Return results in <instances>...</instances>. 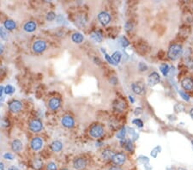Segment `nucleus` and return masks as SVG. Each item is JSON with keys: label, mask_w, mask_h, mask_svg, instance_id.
Wrapping results in <instances>:
<instances>
[{"label": "nucleus", "mask_w": 193, "mask_h": 170, "mask_svg": "<svg viewBox=\"0 0 193 170\" xmlns=\"http://www.w3.org/2000/svg\"><path fill=\"white\" fill-rule=\"evenodd\" d=\"M15 89L12 85H7L5 88V93L6 95H12L13 93H15Z\"/></svg>", "instance_id": "obj_32"}, {"label": "nucleus", "mask_w": 193, "mask_h": 170, "mask_svg": "<svg viewBox=\"0 0 193 170\" xmlns=\"http://www.w3.org/2000/svg\"><path fill=\"white\" fill-rule=\"evenodd\" d=\"M76 24L78 26V27H80V28L84 27L85 24H86V19H85V16H84V15L78 16L76 20Z\"/></svg>", "instance_id": "obj_27"}, {"label": "nucleus", "mask_w": 193, "mask_h": 170, "mask_svg": "<svg viewBox=\"0 0 193 170\" xmlns=\"http://www.w3.org/2000/svg\"><path fill=\"white\" fill-rule=\"evenodd\" d=\"M22 143L19 139H15L11 143V150L14 152H20L22 150Z\"/></svg>", "instance_id": "obj_18"}, {"label": "nucleus", "mask_w": 193, "mask_h": 170, "mask_svg": "<svg viewBox=\"0 0 193 170\" xmlns=\"http://www.w3.org/2000/svg\"><path fill=\"white\" fill-rule=\"evenodd\" d=\"M183 53V47L179 44H173L168 51V57L169 59L177 60Z\"/></svg>", "instance_id": "obj_1"}, {"label": "nucleus", "mask_w": 193, "mask_h": 170, "mask_svg": "<svg viewBox=\"0 0 193 170\" xmlns=\"http://www.w3.org/2000/svg\"><path fill=\"white\" fill-rule=\"evenodd\" d=\"M108 170H124L121 168V167H119V166H112L111 168H109Z\"/></svg>", "instance_id": "obj_45"}, {"label": "nucleus", "mask_w": 193, "mask_h": 170, "mask_svg": "<svg viewBox=\"0 0 193 170\" xmlns=\"http://www.w3.org/2000/svg\"><path fill=\"white\" fill-rule=\"evenodd\" d=\"M3 157L5 158V160H9V161H13L14 160V155H12L11 153H9V152H6L4 154Z\"/></svg>", "instance_id": "obj_39"}, {"label": "nucleus", "mask_w": 193, "mask_h": 170, "mask_svg": "<svg viewBox=\"0 0 193 170\" xmlns=\"http://www.w3.org/2000/svg\"><path fill=\"white\" fill-rule=\"evenodd\" d=\"M104 53H105V59H106V60H107L109 64H111V65H117V64H116V63L113 61L112 58H111V56L108 55L106 52H104Z\"/></svg>", "instance_id": "obj_36"}, {"label": "nucleus", "mask_w": 193, "mask_h": 170, "mask_svg": "<svg viewBox=\"0 0 193 170\" xmlns=\"http://www.w3.org/2000/svg\"><path fill=\"white\" fill-rule=\"evenodd\" d=\"M112 58V59H113V61H114V62H115V63H116V64L118 65V64L119 63V61L121 60V58H122V54H121L119 52L116 51V52H114V53H113Z\"/></svg>", "instance_id": "obj_30"}, {"label": "nucleus", "mask_w": 193, "mask_h": 170, "mask_svg": "<svg viewBox=\"0 0 193 170\" xmlns=\"http://www.w3.org/2000/svg\"><path fill=\"white\" fill-rule=\"evenodd\" d=\"M121 144H123V147L129 152H133L134 151V145H133V143H132L131 140L124 139V140L121 141Z\"/></svg>", "instance_id": "obj_22"}, {"label": "nucleus", "mask_w": 193, "mask_h": 170, "mask_svg": "<svg viewBox=\"0 0 193 170\" xmlns=\"http://www.w3.org/2000/svg\"><path fill=\"white\" fill-rule=\"evenodd\" d=\"M90 39L95 43H101L103 40L101 33L100 31H94L90 34Z\"/></svg>", "instance_id": "obj_17"}, {"label": "nucleus", "mask_w": 193, "mask_h": 170, "mask_svg": "<svg viewBox=\"0 0 193 170\" xmlns=\"http://www.w3.org/2000/svg\"><path fill=\"white\" fill-rule=\"evenodd\" d=\"M126 133H127V131H126V127H125V126H123L122 128L119 130V131L117 133V138L118 139H120V140H124L125 138V135H126Z\"/></svg>", "instance_id": "obj_26"}, {"label": "nucleus", "mask_w": 193, "mask_h": 170, "mask_svg": "<svg viewBox=\"0 0 193 170\" xmlns=\"http://www.w3.org/2000/svg\"><path fill=\"white\" fill-rule=\"evenodd\" d=\"M0 170H5V166L3 162H0Z\"/></svg>", "instance_id": "obj_50"}, {"label": "nucleus", "mask_w": 193, "mask_h": 170, "mask_svg": "<svg viewBox=\"0 0 193 170\" xmlns=\"http://www.w3.org/2000/svg\"><path fill=\"white\" fill-rule=\"evenodd\" d=\"M178 94L180 95V96H181L185 100H186V101H189V100H190V96H189V95H187L186 93H185L183 91H178Z\"/></svg>", "instance_id": "obj_40"}, {"label": "nucleus", "mask_w": 193, "mask_h": 170, "mask_svg": "<svg viewBox=\"0 0 193 170\" xmlns=\"http://www.w3.org/2000/svg\"><path fill=\"white\" fill-rule=\"evenodd\" d=\"M132 91L137 95H144L145 94V87L142 83H133L131 84Z\"/></svg>", "instance_id": "obj_11"}, {"label": "nucleus", "mask_w": 193, "mask_h": 170, "mask_svg": "<svg viewBox=\"0 0 193 170\" xmlns=\"http://www.w3.org/2000/svg\"><path fill=\"white\" fill-rule=\"evenodd\" d=\"M161 148L160 146H156V147H155V148L151 151V155H152L153 157H155H155L157 156L158 153L161 151Z\"/></svg>", "instance_id": "obj_38"}, {"label": "nucleus", "mask_w": 193, "mask_h": 170, "mask_svg": "<svg viewBox=\"0 0 193 170\" xmlns=\"http://www.w3.org/2000/svg\"><path fill=\"white\" fill-rule=\"evenodd\" d=\"M4 27L5 28V29H7L8 31H11V30H14L16 28V23L13 20L8 19L4 22Z\"/></svg>", "instance_id": "obj_23"}, {"label": "nucleus", "mask_w": 193, "mask_h": 170, "mask_svg": "<svg viewBox=\"0 0 193 170\" xmlns=\"http://www.w3.org/2000/svg\"><path fill=\"white\" fill-rule=\"evenodd\" d=\"M88 162L85 158L78 157L73 161V168L76 170H83L86 168Z\"/></svg>", "instance_id": "obj_5"}, {"label": "nucleus", "mask_w": 193, "mask_h": 170, "mask_svg": "<svg viewBox=\"0 0 193 170\" xmlns=\"http://www.w3.org/2000/svg\"><path fill=\"white\" fill-rule=\"evenodd\" d=\"M177 170H186L185 168H178Z\"/></svg>", "instance_id": "obj_53"}, {"label": "nucleus", "mask_w": 193, "mask_h": 170, "mask_svg": "<svg viewBox=\"0 0 193 170\" xmlns=\"http://www.w3.org/2000/svg\"><path fill=\"white\" fill-rule=\"evenodd\" d=\"M191 143H192V146H193V140H192V142H191Z\"/></svg>", "instance_id": "obj_55"}, {"label": "nucleus", "mask_w": 193, "mask_h": 170, "mask_svg": "<svg viewBox=\"0 0 193 170\" xmlns=\"http://www.w3.org/2000/svg\"><path fill=\"white\" fill-rule=\"evenodd\" d=\"M185 64L187 65V67H188L189 69H193V59H189L186 60V62H185Z\"/></svg>", "instance_id": "obj_42"}, {"label": "nucleus", "mask_w": 193, "mask_h": 170, "mask_svg": "<svg viewBox=\"0 0 193 170\" xmlns=\"http://www.w3.org/2000/svg\"><path fill=\"white\" fill-rule=\"evenodd\" d=\"M43 146V140L41 138H34L30 143L31 149L35 151H38L42 148Z\"/></svg>", "instance_id": "obj_12"}, {"label": "nucleus", "mask_w": 193, "mask_h": 170, "mask_svg": "<svg viewBox=\"0 0 193 170\" xmlns=\"http://www.w3.org/2000/svg\"><path fill=\"white\" fill-rule=\"evenodd\" d=\"M32 49L35 53H41L46 49V42L42 40H36L32 46Z\"/></svg>", "instance_id": "obj_3"}, {"label": "nucleus", "mask_w": 193, "mask_h": 170, "mask_svg": "<svg viewBox=\"0 0 193 170\" xmlns=\"http://www.w3.org/2000/svg\"><path fill=\"white\" fill-rule=\"evenodd\" d=\"M160 70H161L164 76H167L169 73V71H170V67L168 64H162L160 66Z\"/></svg>", "instance_id": "obj_28"}, {"label": "nucleus", "mask_w": 193, "mask_h": 170, "mask_svg": "<svg viewBox=\"0 0 193 170\" xmlns=\"http://www.w3.org/2000/svg\"><path fill=\"white\" fill-rule=\"evenodd\" d=\"M112 162L116 166H122L125 162H126V155H125V153L119 152V153H116L114 154L113 157H112Z\"/></svg>", "instance_id": "obj_6"}, {"label": "nucleus", "mask_w": 193, "mask_h": 170, "mask_svg": "<svg viewBox=\"0 0 193 170\" xmlns=\"http://www.w3.org/2000/svg\"><path fill=\"white\" fill-rule=\"evenodd\" d=\"M104 134V128L100 124H95L89 129V135L94 138H100Z\"/></svg>", "instance_id": "obj_2"}, {"label": "nucleus", "mask_w": 193, "mask_h": 170, "mask_svg": "<svg viewBox=\"0 0 193 170\" xmlns=\"http://www.w3.org/2000/svg\"><path fill=\"white\" fill-rule=\"evenodd\" d=\"M120 44L123 47H126L130 45V42H129V40H127V38L126 37H125V36H122L121 38H120Z\"/></svg>", "instance_id": "obj_33"}, {"label": "nucleus", "mask_w": 193, "mask_h": 170, "mask_svg": "<svg viewBox=\"0 0 193 170\" xmlns=\"http://www.w3.org/2000/svg\"><path fill=\"white\" fill-rule=\"evenodd\" d=\"M71 40L72 41L74 42V43H76V44H81L82 42L84 40V36L82 35L81 33H78V32H76V33H74L72 36H71Z\"/></svg>", "instance_id": "obj_21"}, {"label": "nucleus", "mask_w": 193, "mask_h": 170, "mask_svg": "<svg viewBox=\"0 0 193 170\" xmlns=\"http://www.w3.org/2000/svg\"><path fill=\"white\" fill-rule=\"evenodd\" d=\"M110 83H112V84L115 85L118 83V79L115 77V76H112V78L110 79Z\"/></svg>", "instance_id": "obj_46"}, {"label": "nucleus", "mask_w": 193, "mask_h": 170, "mask_svg": "<svg viewBox=\"0 0 193 170\" xmlns=\"http://www.w3.org/2000/svg\"><path fill=\"white\" fill-rule=\"evenodd\" d=\"M138 70H140L141 72H143V71H146L148 70V66L145 63L143 62H140L138 64Z\"/></svg>", "instance_id": "obj_35"}, {"label": "nucleus", "mask_w": 193, "mask_h": 170, "mask_svg": "<svg viewBox=\"0 0 193 170\" xmlns=\"http://www.w3.org/2000/svg\"><path fill=\"white\" fill-rule=\"evenodd\" d=\"M56 18H57L56 14H55L53 11H50V12H48L46 15V19L47 22H52V21L55 20Z\"/></svg>", "instance_id": "obj_31"}, {"label": "nucleus", "mask_w": 193, "mask_h": 170, "mask_svg": "<svg viewBox=\"0 0 193 170\" xmlns=\"http://www.w3.org/2000/svg\"><path fill=\"white\" fill-rule=\"evenodd\" d=\"M142 114V108L141 107H137L135 111H134V114L136 115V116H138V115Z\"/></svg>", "instance_id": "obj_44"}, {"label": "nucleus", "mask_w": 193, "mask_h": 170, "mask_svg": "<svg viewBox=\"0 0 193 170\" xmlns=\"http://www.w3.org/2000/svg\"><path fill=\"white\" fill-rule=\"evenodd\" d=\"M22 108V103L20 100H14L9 103V109L12 113H19Z\"/></svg>", "instance_id": "obj_9"}, {"label": "nucleus", "mask_w": 193, "mask_h": 170, "mask_svg": "<svg viewBox=\"0 0 193 170\" xmlns=\"http://www.w3.org/2000/svg\"><path fill=\"white\" fill-rule=\"evenodd\" d=\"M160 82H161V76L155 71L152 72L148 76L147 83L149 87H154L155 85H157Z\"/></svg>", "instance_id": "obj_4"}, {"label": "nucleus", "mask_w": 193, "mask_h": 170, "mask_svg": "<svg viewBox=\"0 0 193 170\" xmlns=\"http://www.w3.org/2000/svg\"><path fill=\"white\" fill-rule=\"evenodd\" d=\"M132 123L134 125H136L138 127V128H142L143 127V122H142V120L140 119H135V120H132Z\"/></svg>", "instance_id": "obj_34"}, {"label": "nucleus", "mask_w": 193, "mask_h": 170, "mask_svg": "<svg viewBox=\"0 0 193 170\" xmlns=\"http://www.w3.org/2000/svg\"><path fill=\"white\" fill-rule=\"evenodd\" d=\"M129 99H130V100L131 101L132 103H134V101H135V100H134V99H133V97H132L131 95H129Z\"/></svg>", "instance_id": "obj_52"}, {"label": "nucleus", "mask_w": 193, "mask_h": 170, "mask_svg": "<svg viewBox=\"0 0 193 170\" xmlns=\"http://www.w3.org/2000/svg\"><path fill=\"white\" fill-rule=\"evenodd\" d=\"M181 86L185 90L191 91L193 90V80L190 77H185L181 81Z\"/></svg>", "instance_id": "obj_15"}, {"label": "nucleus", "mask_w": 193, "mask_h": 170, "mask_svg": "<svg viewBox=\"0 0 193 170\" xmlns=\"http://www.w3.org/2000/svg\"><path fill=\"white\" fill-rule=\"evenodd\" d=\"M1 125L3 126V127H8L9 125H10V121L8 120H2V122H1Z\"/></svg>", "instance_id": "obj_43"}, {"label": "nucleus", "mask_w": 193, "mask_h": 170, "mask_svg": "<svg viewBox=\"0 0 193 170\" xmlns=\"http://www.w3.org/2000/svg\"><path fill=\"white\" fill-rule=\"evenodd\" d=\"M50 148H51V150L53 151V152H60L63 149V144H62L60 141L58 140H56V141H53L52 143L50 145Z\"/></svg>", "instance_id": "obj_20"}, {"label": "nucleus", "mask_w": 193, "mask_h": 170, "mask_svg": "<svg viewBox=\"0 0 193 170\" xmlns=\"http://www.w3.org/2000/svg\"><path fill=\"white\" fill-rule=\"evenodd\" d=\"M173 110L175 113L177 114H179V113H182L185 111V106L182 104V103H176L174 107H173Z\"/></svg>", "instance_id": "obj_29"}, {"label": "nucleus", "mask_w": 193, "mask_h": 170, "mask_svg": "<svg viewBox=\"0 0 193 170\" xmlns=\"http://www.w3.org/2000/svg\"><path fill=\"white\" fill-rule=\"evenodd\" d=\"M46 170H58V167H57L56 163L54 162H49L47 166H46Z\"/></svg>", "instance_id": "obj_37"}, {"label": "nucleus", "mask_w": 193, "mask_h": 170, "mask_svg": "<svg viewBox=\"0 0 193 170\" xmlns=\"http://www.w3.org/2000/svg\"><path fill=\"white\" fill-rule=\"evenodd\" d=\"M61 124L65 128H72L75 125V120L70 115H65L62 118Z\"/></svg>", "instance_id": "obj_10"}, {"label": "nucleus", "mask_w": 193, "mask_h": 170, "mask_svg": "<svg viewBox=\"0 0 193 170\" xmlns=\"http://www.w3.org/2000/svg\"><path fill=\"white\" fill-rule=\"evenodd\" d=\"M32 166L33 168L35 170H41L43 166V162L40 159V158H35L33 162H32Z\"/></svg>", "instance_id": "obj_24"}, {"label": "nucleus", "mask_w": 193, "mask_h": 170, "mask_svg": "<svg viewBox=\"0 0 193 170\" xmlns=\"http://www.w3.org/2000/svg\"><path fill=\"white\" fill-rule=\"evenodd\" d=\"M132 29H133V25H132L131 22H127L125 24V29L126 30L127 32H130V31H131Z\"/></svg>", "instance_id": "obj_41"}, {"label": "nucleus", "mask_w": 193, "mask_h": 170, "mask_svg": "<svg viewBox=\"0 0 193 170\" xmlns=\"http://www.w3.org/2000/svg\"><path fill=\"white\" fill-rule=\"evenodd\" d=\"M28 127L29 130L33 132H40L43 128V125L40 120H33L29 122Z\"/></svg>", "instance_id": "obj_7"}, {"label": "nucleus", "mask_w": 193, "mask_h": 170, "mask_svg": "<svg viewBox=\"0 0 193 170\" xmlns=\"http://www.w3.org/2000/svg\"><path fill=\"white\" fill-rule=\"evenodd\" d=\"M36 29H37V24H36L35 22L34 21H29V22H27L25 24L23 25V30L28 32V33H32L34 31H35Z\"/></svg>", "instance_id": "obj_16"}, {"label": "nucleus", "mask_w": 193, "mask_h": 170, "mask_svg": "<svg viewBox=\"0 0 193 170\" xmlns=\"http://www.w3.org/2000/svg\"><path fill=\"white\" fill-rule=\"evenodd\" d=\"M60 105H61V100L58 97H52L48 102V107L52 111H56L57 109H58Z\"/></svg>", "instance_id": "obj_13"}, {"label": "nucleus", "mask_w": 193, "mask_h": 170, "mask_svg": "<svg viewBox=\"0 0 193 170\" xmlns=\"http://www.w3.org/2000/svg\"><path fill=\"white\" fill-rule=\"evenodd\" d=\"M61 170H70V169H68V168H62Z\"/></svg>", "instance_id": "obj_54"}, {"label": "nucleus", "mask_w": 193, "mask_h": 170, "mask_svg": "<svg viewBox=\"0 0 193 170\" xmlns=\"http://www.w3.org/2000/svg\"><path fill=\"white\" fill-rule=\"evenodd\" d=\"M5 92V88H4V86H2V85H0V98L2 97V95H3V93Z\"/></svg>", "instance_id": "obj_48"}, {"label": "nucleus", "mask_w": 193, "mask_h": 170, "mask_svg": "<svg viewBox=\"0 0 193 170\" xmlns=\"http://www.w3.org/2000/svg\"><path fill=\"white\" fill-rule=\"evenodd\" d=\"M190 116H191V118L193 120V108H191V111H190Z\"/></svg>", "instance_id": "obj_51"}, {"label": "nucleus", "mask_w": 193, "mask_h": 170, "mask_svg": "<svg viewBox=\"0 0 193 170\" xmlns=\"http://www.w3.org/2000/svg\"><path fill=\"white\" fill-rule=\"evenodd\" d=\"M9 33L8 30L5 29V27H0V38L3 40H9Z\"/></svg>", "instance_id": "obj_25"}, {"label": "nucleus", "mask_w": 193, "mask_h": 170, "mask_svg": "<svg viewBox=\"0 0 193 170\" xmlns=\"http://www.w3.org/2000/svg\"><path fill=\"white\" fill-rule=\"evenodd\" d=\"M114 155V152L109 149H106L102 151L101 158L105 161H112V157Z\"/></svg>", "instance_id": "obj_19"}, {"label": "nucleus", "mask_w": 193, "mask_h": 170, "mask_svg": "<svg viewBox=\"0 0 193 170\" xmlns=\"http://www.w3.org/2000/svg\"><path fill=\"white\" fill-rule=\"evenodd\" d=\"M8 170H20L16 166H10V168H8Z\"/></svg>", "instance_id": "obj_49"}, {"label": "nucleus", "mask_w": 193, "mask_h": 170, "mask_svg": "<svg viewBox=\"0 0 193 170\" xmlns=\"http://www.w3.org/2000/svg\"><path fill=\"white\" fill-rule=\"evenodd\" d=\"M4 52H5V46H4L3 44H1V43H0V55H1V54H3V53H4Z\"/></svg>", "instance_id": "obj_47"}, {"label": "nucleus", "mask_w": 193, "mask_h": 170, "mask_svg": "<svg viewBox=\"0 0 193 170\" xmlns=\"http://www.w3.org/2000/svg\"><path fill=\"white\" fill-rule=\"evenodd\" d=\"M98 20L101 25L107 26L111 22V16L109 15V13H107L106 11H102L98 15Z\"/></svg>", "instance_id": "obj_8"}, {"label": "nucleus", "mask_w": 193, "mask_h": 170, "mask_svg": "<svg viewBox=\"0 0 193 170\" xmlns=\"http://www.w3.org/2000/svg\"><path fill=\"white\" fill-rule=\"evenodd\" d=\"M112 107H113V109L116 111V112L122 113V112H124L125 109L126 105H125V102H124L123 100H115L114 101H113Z\"/></svg>", "instance_id": "obj_14"}]
</instances>
